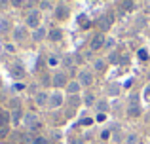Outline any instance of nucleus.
Returning a JSON list of instances; mask_svg holds the SVG:
<instances>
[{
    "label": "nucleus",
    "instance_id": "f257e3e1",
    "mask_svg": "<svg viewBox=\"0 0 150 144\" xmlns=\"http://www.w3.org/2000/svg\"><path fill=\"white\" fill-rule=\"evenodd\" d=\"M27 27L33 30H36L40 27V10H30L27 13Z\"/></svg>",
    "mask_w": 150,
    "mask_h": 144
},
{
    "label": "nucleus",
    "instance_id": "f03ea898",
    "mask_svg": "<svg viewBox=\"0 0 150 144\" xmlns=\"http://www.w3.org/2000/svg\"><path fill=\"white\" fill-rule=\"evenodd\" d=\"M78 84H80L82 87H89V85L93 84V72L91 70H82L78 74Z\"/></svg>",
    "mask_w": 150,
    "mask_h": 144
},
{
    "label": "nucleus",
    "instance_id": "7ed1b4c3",
    "mask_svg": "<svg viewBox=\"0 0 150 144\" xmlns=\"http://www.w3.org/2000/svg\"><path fill=\"white\" fill-rule=\"evenodd\" d=\"M11 36H13V42L21 44V42H25L27 38H29V34H27V29H25V27H17V29L11 30Z\"/></svg>",
    "mask_w": 150,
    "mask_h": 144
},
{
    "label": "nucleus",
    "instance_id": "20e7f679",
    "mask_svg": "<svg viewBox=\"0 0 150 144\" xmlns=\"http://www.w3.org/2000/svg\"><path fill=\"white\" fill-rule=\"evenodd\" d=\"M51 84H53L55 87H67V85H69L67 74L65 72H57L55 76H51Z\"/></svg>",
    "mask_w": 150,
    "mask_h": 144
},
{
    "label": "nucleus",
    "instance_id": "39448f33",
    "mask_svg": "<svg viewBox=\"0 0 150 144\" xmlns=\"http://www.w3.org/2000/svg\"><path fill=\"white\" fill-rule=\"evenodd\" d=\"M34 103H36V106H38V108L48 106V103H50V95H48L46 91H38L36 95H34Z\"/></svg>",
    "mask_w": 150,
    "mask_h": 144
},
{
    "label": "nucleus",
    "instance_id": "423d86ee",
    "mask_svg": "<svg viewBox=\"0 0 150 144\" xmlns=\"http://www.w3.org/2000/svg\"><path fill=\"white\" fill-rule=\"evenodd\" d=\"M61 104H63V95L61 93H51L48 106L51 108V110H57V108H61Z\"/></svg>",
    "mask_w": 150,
    "mask_h": 144
},
{
    "label": "nucleus",
    "instance_id": "0eeeda50",
    "mask_svg": "<svg viewBox=\"0 0 150 144\" xmlns=\"http://www.w3.org/2000/svg\"><path fill=\"white\" fill-rule=\"evenodd\" d=\"M105 36L103 34H95V36L91 38V42H89V48H91V51H99V49L105 46Z\"/></svg>",
    "mask_w": 150,
    "mask_h": 144
},
{
    "label": "nucleus",
    "instance_id": "6e6552de",
    "mask_svg": "<svg viewBox=\"0 0 150 144\" xmlns=\"http://www.w3.org/2000/svg\"><path fill=\"white\" fill-rule=\"evenodd\" d=\"M10 72L13 74V78H25V74H27L25 67H23L19 61H17V63H13V65L10 67Z\"/></svg>",
    "mask_w": 150,
    "mask_h": 144
},
{
    "label": "nucleus",
    "instance_id": "1a4fd4ad",
    "mask_svg": "<svg viewBox=\"0 0 150 144\" xmlns=\"http://www.w3.org/2000/svg\"><path fill=\"white\" fill-rule=\"evenodd\" d=\"M80 89H82V85L78 84V80H74V81H69V85H67V93H69V97H72V95H78V93H80Z\"/></svg>",
    "mask_w": 150,
    "mask_h": 144
},
{
    "label": "nucleus",
    "instance_id": "9d476101",
    "mask_svg": "<svg viewBox=\"0 0 150 144\" xmlns=\"http://www.w3.org/2000/svg\"><path fill=\"white\" fill-rule=\"evenodd\" d=\"M110 25H112V15H103L99 19V29L103 32H106V30L110 29Z\"/></svg>",
    "mask_w": 150,
    "mask_h": 144
},
{
    "label": "nucleus",
    "instance_id": "9b49d317",
    "mask_svg": "<svg viewBox=\"0 0 150 144\" xmlns=\"http://www.w3.org/2000/svg\"><path fill=\"white\" fill-rule=\"evenodd\" d=\"M0 32L2 34L11 32V21L8 17H0Z\"/></svg>",
    "mask_w": 150,
    "mask_h": 144
},
{
    "label": "nucleus",
    "instance_id": "f8f14e48",
    "mask_svg": "<svg viewBox=\"0 0 150 144\" xmlns=\"http://www.w3.org/2000/svg\"><path fill=\"white\" fill-rule=\"evenodd\" d=\"M141 112H143L141 110V104H129L127 106V116L129 118H139Z\"/></svg>",
    "mask_w": 150,
    "mask_h": 144
},
{
    "label": "nucleus",
    "instance_id": "ddd939ff",
    "mask_svg": "<svg viewBox=\"0 0 150 144\" xmlns=\"http://www.w3.org/2000/svg\"><path fill=\"white\" fill-rule=\"evenodd\" d=\"M55 17L61 19V21L67 19V17H69V8H67V6H57V8H55Z\"/></svg>",
    "mask_w": 150,
    "mask_h": 144
},
{
    "label": "nucleus",
    "instance_id": "4468645a",
    "mask_svg": "<svg viewBox=\"0 0 150 144\" xmlns=\"http://www.w3.org/2000/svg\"><path fill=\"white\" fill-rule=\"evenodd\" d=\"M46 38V29L44 27H38L36 30H33V40L34 42H40V40H44Z\"/></svg>",
    "mask_w": 150,
    "mask_h": 144
},
{
    "label": "nucleus",
    "instance_id": "2eb2a0df",
    "mask_svg": "<svg viewBox=\"0 0 150 144\" xmlns=\"http://www.w3.org/2000/svg\"><path fill=\"white\" fill-rule=\"evenodd\" d=\"M48 38H50V40H53V42H59V40L63 38V30H61V29L50 30V32H48Z\"/></svg>",
    "mask_w": 150,
    "mask_h": 144
},
{
    "label": "nucleus",
    "instance_id": "dca6fc26",
    "mask_svg": "<svg viewBox=\"0 0 150 144\" xmlns=\"http://www.w3.org/2000/svg\"><path fill=\"white\" fill-rule=\"evenodd\" d=\"M106 68V61L105 59H95L93 61V70L95 72H103Z\"/></svg>",
    "mask_w": 150,
    "mask_h": 144
},
{
    "label": "nucleus",
    "instance_id": "f3484780",
    "mask_svg": "<svg viewBox=\"0 0 150 144\" xmlns=\"http://www.w3.org/2000/svg\"><path fill=\"white\" fill-rule=\"evenodd\" d=\"M95 108H97V110H99V114H105V112H108L110 104H108V100H97Z\"/></svg>",
    "mask_w": 150,
    "mask_h": 144
},
{
    "label": "nucleus",
    "instance_id": "a211bd4d",
    "mask_svg": "<svg viewBox=\"0 0 150 144\" xmlns=\"http://www.w3.org/2000/svg\"><path fill=\"white\" fill-rule=\"evenodd\" d=\"M30 144H51V140H50V138H46V137H42V135H33Z\"/></svg>",
    "mask_w": 150,
    "mask_h": 144
},
{
    "label": "nucleus",
    "instance_id": "6ab92c4d",
    "mask_svg": "<svg viewBox=\"0 0 150 144\" xmlns=\"http://www.w3.org/2000/svg\"><path fill=\"white\" fill-rule=\"evenodd\" d=\"M120 85L118 84H110L108 87H106V93H108V95H112V97H116V95H120Z\"/></svg>",
    "mask_w": 150,
    "mask_h": 144
},
{
    "label": "nucleus",
    "instance_id": "aec40b11",
    "mask_svg": "<svg viewBox=\"0 0 150 144\" xmlns=\"http://www.w3.org/2000/svg\"><path fill=\"white\" fill-rule=\"evenodd\" d=\"M59 65H61V59H59L57 55H50L48 57V67L55 68V67H59Z\"/></svg>",
    "mask_w": 150,
    "mask_h": 144
},
{
    "label": "nucleus",
    "instance_id": "412c9836",
    "mask_svg": "<svg viewBox=\"0 0 150 144\" xmlns=\"http://www.w3.org/2000/svg\"><path fill=\"white\" fill-rule=\"evenodd\" d=\"M19 122H21V108H15V110L11 112V123L17 125Z\"/></svg>",
    "mask_w": 150,
    "mask_h": 144
},
{
    "label": "nucleus",
    "instance_id": "4be33fe9",
    "mask_svg": "<svg viewBox=\"0 0 150 144\" xmlns=\"http://www.w3.org/2000/svg\"><path fill=\"white\" fill-rule=\"evenodd\" d=\"M10 119H11V116L8 112H0V127H6Z\"/></svg>",
    "mask_w": 150,
    "mask_h": 144
},
{
    "label": "nucleus",
    "instance_id": "5701e85b",
    "mask_svg": "<svg viewBox=\"0 0 150 144\" xmlns=\"http://www.w3.org/2000/svg\"><path fill=\"white\" fill-rule=\"evenodd\" d=\"M124 144H139V137H137L135 133H129L127 137H125V140Z\"/></svg>",
    "mask_w": 150,
    "mask_h": 144
},
{
    "label": "nucleus",
    "instance_id": "b1692460",
    "mask_svg": "<svg viewBox=\"0 0 150 144\" xmlns=\"http://www.w3.org/2000/svg\"><path fill=\"white\" fill-rule=\"evenodd\" d=\"M74 61H76V57H72V55H67V57H63V59H61V63L65 65L67 68H70V67L74 65Z\"/></svg>",
    "mask_w": 150,
    "mask_h": 144
},
{
    "label": "nucleus",
    "instance_id": "393cba45",
    "mask_svg": "<svg viewBox=\"0 0 150 144\" xmlns=\"http://www.w3.org/2000/svg\"><path fill=\"white\" fill-rule=\"evenodd\" d=\"M120 55H118L116 51H112V53H108V63L110 65H120Z\"/></svg>",
    "mask_w": 150,
    "mask_h": 144
},
{
    "label": "nucleus",
    "instance_id": "a878e982",
    "mask_svg": "<svg viewBox=\"0 0 150 144\" xmlns=\"http://www.w3.org/2000/svg\"><path fill=\"white\" fill-rule=\"evenodd\" d=\"M34 122H38L36 116H33V114H25V118H23V123H25L27 127H29L30 123H34Z\"/></svg>",
    "mask_w": 150,
    "mask_h": 144
},
{
    "label": "nucleus",
    "instance_id": "bb28decb",
    "mask_svg": "<svg viewBox=\"0 0 150 144\" xmlns=\"http://www.w3.org/2000/svg\"><path fill=\"white\" fill-rule=\"evenodd\" d=\"M78 104H80V97H78V95H72V97H69V106L76 108Z\"/></svg>",
    "mask_w": 150,
    "mask_h": 144
},
{
    "label": "nucleus",
    "instance_id": "cd10ccee",
    "mask_svg": "<svg viewBox=\"0 0 150 144\" xmlns=\"http://www.w3.org/2000/svg\"><path fill=\"white\" fill-rule=\"evenodd\" d=\"M40 129H42V123L40 122H34V123H30V125H29V131H30V133H38Z\"/></svg>",
    "mask_w": 150,
    "mask_h": 144
},
{
    "label": "nucleus",
    "instance_id": "c85d7f7f",
    "mask_svg": "<svg viewBox=\"0 0 150 144\" xmlns=\"http://www.w3.org/2000/svg\"><path fill=\"white\" fill-rule=\"evenodd\" d=\"M101 138H103V140H108V138H112V131H110V129H103V131H101Z\"/></svg>",
    "mask_w": 150,
    "mask_h": 144
},
{
    "label": "nucleus",
    "instance_id": "c756f323",
    "mask_svg": "<svg viewBox=\"0 0 150 144\" xmlns=\"http://www.w3.org/2000/svg\"><path fill=\"white\" fill-rule=\"evenodd\" d=\"M129 104H139V93H131L129 95Z\"/></svg>",
    "mask_w": 150,
    "mask_h": 144
},
{
    "label": "nucleus",
    "instance_id": "7c9ffc66",
    "mask_svg": "<svg viewBox=\"0 0 150 144\" xmlns=\"http://www.w3.org/2000/svg\"><path fill=\"white\" fill-rule=\"evenodd\" d=\"M84 103H86V104H88V106H91V104H93V103H95V97H93V95H86V99H84Z\"/></svg>",
    "mask_w": 150,
    "mask_h": 144
},
{
    "label": "nucleus",
    "instance_id": "2f4dec72",
    "mask_svg": "<svg viewBox=\"0 0 150 144\" xmlns=\"http://www.w3.org/2000/svg\"><path fill=\"white\" fill-rule=\"evenodd\" d=\"M23 4H25V0H11V6L13 8H21Z\"/></svg>",
    "mask_w": 150,
    "mask_h": 144
},
{
    "label": "nucleus",
    "instance_id": "473e14b6",
    "mask_svg": "<svg viewBox=\"0 0 150 144\" xmlns=\"http://www.w3.org/2000/svg\"><path fill=\"white\" fill-rule=\"evenodd\" d=\"M40 8H42V10H50V8H51V2H50V0H44V2L40 4Z\"/></svg>",
    "mask_w": 150,
    "mask_h": 144
},
{
    "label": "nucleus",
    "instance_id": "72a5a7b5",
    "mask_svg": "<svg viewBox=\"0 0 150 144\" xmlns=\"http://www.w3.org/2000/svg\"><path fill=\"white\" fill-rule=\"evenodd\" d=\"M114 44H116V40H114V38H108V40L105 42V46H106V48H114Z\"/></svg>",
    "mask_w": 150,
    "mask_h": 144
},
{
    "label": "nucleus",
    "instance_id": "f704fd0d",
    "mask_svg": "<svg viewBox=\"0 0 150 144\" xmlns=\"http://www.w3.org/2000/svg\"><path fill=\"white\" fill-rule=\"evenodd\" d=\"M82 125H86V127H88V125H93V119H91V118H86V119H82Z\"/></svg>",
    "mask_w": 150,
    "mask_h": 144
},
{
    "label": "nucleus",
    "instance_id": "c9c22d12",
    "mask_svg": "<svg viewBox=\"0 0 150 144\" xmlns=\"http://www.w3.org/2000/svg\"><path fill=\"white\" fill-rule=\"evenodd\" d=\"M8 135V127H0V138Z\"/></svg>",
    "mask_w": 150,
    "mask_h": 144
},
{
    "label": "nucleus",
    "instance_id": "e433bc0d",
    "mask_svg": "<svg viewBox=\"0 0 150 144\" xmlns=\"http://www.w3.org/2000/svg\"><path fill=\"white\" fill-rule=\"evenodd\" d=\"M70 144H86V142H84V138H72Z\"/></svg>",
    "mask_w": 150,
    "mask_h": 144
},
{
    "label": "nucleus",
    "instance_id": "4c0bfd02",
    "mask_svg": "<svg viewBox=\"0 0 150 144\" xmlns=\"http://www.w3.org/2000/svg\"><path fill=\"white\" fill-rule=\"evenodd\" d=\"M4 48H6V49H8V51H10V53H13V51H15L13 44H8V46H4Z\"/></svg>",
    "mask_w": 150,
    "mask_h": 144
},
{
    "label": "nucleus",
    "instance_id": "58836bf2",
    "mask_svg": "<svg viewBox=\"0 0 150 144\" xmlns=\"http://www.w3.org/2000/svg\"><path fill=\"white\" fill-rule=\"evenodd\" d=\"M125 8H127V10H131V8H133V2H131V0H125Z\"/></svg>",
    "mask_w": 150,
    "mask_h": 144
},
{
    "label": "nucleus",
    "instance_id": "ea45409f",
    "mask_svg": "<svg viewBox=\"0 0 150 144\" xmlns=\"http://www.w3.org/2000/svg\"><path fill=\"white\" fill-rule=\"evenodd\" d=\"M139 57H141V59H146V51H144V49H141V51H139Z\"/></svg>",
    "mask_w": 150,
    "mask_h": 144
},
{
    "label": "nucleus",
    "instance_id": "a19ab883",
    "mask_svg": "<svg viewBox=\"0 0 150 144\" xmlns=\"http://www.w3.org/2000/svg\"><path fill=\"white\" fill-rule=\"evenodd\" d=\"M105 119H106L105 114H99V116H97V122H105Z\"/></svg>",
    "mask_w": 150,
    "mask_h": 144
},
{
    "label": "nucleus",
    "instance_id": "79ce46f5",
    "mask_svg": "<svg viewBox=\"0 0 150 144\" xmlns=\"http://www.w3.org/2000/svg\"><path fill=\"white\" fill-rule=\"evenodd\" d=\"M23 87H25L23 84H15V85H13V89H15V91H17V89H23Z\"/></svg>",
    "mask_w": 150,
    "mask_h": 144
},
{
    "label": "nucleus",
    "instance_id": "37998d69",
    "mask_svg": "<svg viewBox=\"0 0 150 144\" xmlns=\"http://www.w3.org/2000/svg\"><path fill=\"white\" fill-rule=\"evenodd\" d=\"M50 78H51V76H44V80H42V84H50V81H51Z\"/></svg>",
    "mask_w": 150,
    "mask_h": 144
},
{
    "label": "nucleus",
    "instance_id": "c03bdc74",
    "mask_svg": "<svg viewBox=\"0 0 150 144\" xmlns=\"http://www.w3.org/2000/svg\"><path fill=\"white\" fill-rule=\"evenodd\" d=\"M144 95H146L148 99H150V85H146V89H144Z\"/></svg>",
    "mask_w": 150,
    "mask_h": 144
},
{
    "label": "nucleus",
    "instance_id": "a18cd8bd",
    "mask_svg": "<svg viewBox=\"0 0 150 144\" xmlns=\"http://www.w3.org/2000/svg\"><path fill=\"white\" fill-rule=\"evenodd\" d=\"M8 2H11V0H0V4H8Z\"/></svg>",
    "mask_w": 150,
    "mask_h": 144
}]
</instances>
